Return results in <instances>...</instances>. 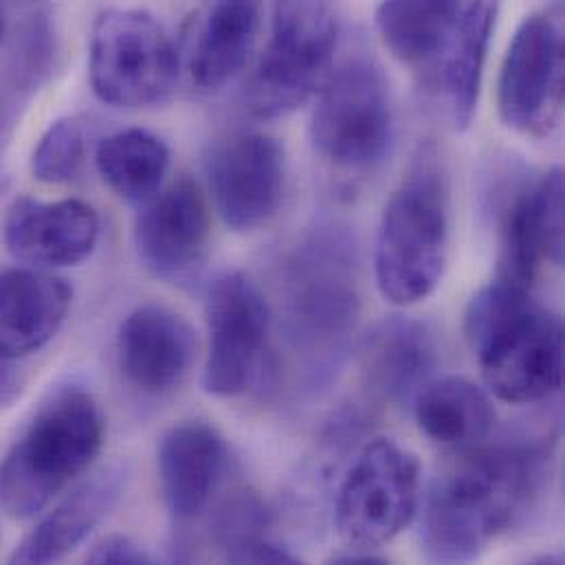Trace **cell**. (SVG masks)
I'll use <instances>...</instances> for the list:
<instances>
[{
	"label": "cell",
	"instance_id": "obj_7",
	"mask_svg": "<svg viewBox=\"0 0 565 565\" xmlns=\"http://www.w3.org/2000/svg\"><path fill=\"white\" fill-rule=\"evenodd\" d=\"M88 77L95 95L108 106L161 104L181 79L177 42L148 11L108 9L90 31Z\"/></svg>",
	"mask_w": 565,
	"mask_h": 565
},
{
	"label": "cell",
	"instance_id": "obj_16",
	"mask_svg": "<svg viewBox=\"0 0 565 565\" xmlns=\"http://www.w3.org/2000/svg\"><path fill=\"white\" fill-rule=\"evenodd\" d=\"M546 265H564V172L553 168L507 210L498 278L533 288Z\"/></svg>",
	"mask_w": 565,
	"mask_h": 565
},
{
	"label": "cell",
	"instance_id": "obj_11",
	"mask_svg": "<svg viewBox=\"0 0 565 565\" xmlns=\"http://www.w3.org/2000/svg\"><path fill=\"white\" fill-rule=\"evenodd\" d=\"M210 350L203 385L212 396H243L260 376L269 352L274 312L258 284L241 271L218 276L207 288Z\"/></svg>",
	"mask_w": 565,
	"mask_h": 565
},
{
	"label": "cell",
	"instance_id": "obj_2",
	"mask_svg": "<svg viewBox=\"0 0 565 565\" xmlns=\"http://www.w3.org/2000/svg\"><path fill=\"white\" fill-rule=\"evenodd\" d=\"M465 337L493 396L511 405L548 401L564 385V321L533 288L495 278L465 312Z\"/></svg>",
	"mask_w": 565,
	"mask_h": 565
},
{
	"label": "cell",
	"instance_id": "obj_27",
	"mask_svg": "<svg viewBox=\"0 0 565 565\" xmlns=\"http://www.w3.org/2000/svg\"><path fill=\"white\" fill-rule=\"evenodd\" d=\"M271 513L254 491L232 495L214 518V542L223 548L225 559H236L254 544L269 540Z\"/></svg>",
	"mask_w": 565,
	"mask_h": 565
},
{
	"label": "cell",
	"instance_id": "obj_19",
	"mask_svg": "<svg viewBox=\"0 0 565 565\" xmlns=\"http://www.w3.org/2000/svg\"><path fill=\"white\" fill-rule=\"evenodd\" d=\"M225 438L207 423L188 420L172 427L159 445V480L168 511L190 522L216 493L227 469Z\"/></svg>",
	"mask_w": 565,
	"mask_h": 565
},
{
	"label": "cell",
	"instance_id": "obj_23",
	"mask_svg": "<svg viewBox=\"0 0 565 565\" xmlns=\"http://www.w3.org/2000/svg\"><path fill=\"white\" fill-rule=\"evenodd\" d=\"M414 418L431 443L465 449L482 443L495 420L489 394L465 376L429 381L414 396Z\"/></svg>",
	"mask_w": 565,
	"mask_h": 565
},
{
	"label": "cell",
	"instance_id": "obj_10",
	"mask_svg": "<svg viewBox=\"0 0 565 565\" xmlns=\"http://www.w3.org/2000/svg\"><path fill=\"white\" fill-rule=\"evenodd\" d=\"M564 13L544 9L518 26L498 79L502 121L526 137H548L564 115Z\"/></svg>",
	"mask_w": 565,
	"mask_h": 565
},
{
	"label": "cell",
	"instance_id": "obj_12",
	"mask_svg": "<svg viewBox=\"0 0 565 565\" xmlns=\"http://www.w3.org/2000/svg\"><path fill=\"white\" fill-rule=\"evenodd\" d=\"M286 188L284 146L271 135L232 137L210 159V190L223 223L254 232L280 210Z\"/></svg>",
	"mask_w": 565,
	"mask_h": 565
},
{
	"label": "cell",
	"instance_id": "obj_14",
	"mask_svg": "<svg viewBox=\"0 0 565 565\" xmlns=\"http://www.w3.org/2000/svg\"><path fill=\"white\" fill-rule=\"evenodd\" d=\"M263 22V0H203L185 20L177 42L181 75L212 93L247 64Z\"/></svg>",
	"mask_w": 565,
	"mask_h": 565
},
{
	"label": "cell",
	"instance_id": "obj_3",
	"mask_svg": "<svg viewBox=\"0 0 565 565\" xmlns=\"http://www.w3.org/2000/svg\"><path fill=\"white\" fill-rule=\"evenodd\" d=\"M361 295L354 247L334 227L310 234L282 274V332L290 354L312 381L343 361L356 330Z\"/></svg>",
	"mask_w": 565,
	"mask_h": 565
},
{
	"label": "cell",
	"instance_id": "obj_28",
	"mask_svg": "<svg viewBox=\"0 0 565 565\" xmlns=\"http://www.w3.org/2000/svg\"><path fill=\"white\" fill-rule=\"evenodd\" d=\"M88 562L97 565H148L150 553L128 535L104 537L88 555Z\"/></svg>",
	"mask_w": 565,
	"mask_h": 565
},
{
	"label": "cell",
	"instance_id": "obj_22",
	"mask_svg": "<svg viewBox=\"0 0 565 565\" xmlns=\"http://www.w3.org/2000/svg\"><path fill=\"white\" fill-rule=\"evenodd\" d=\"M124 484L126 476L117 467H108L82 482L42 518V522L20 542L9 562L53 564L68 557L108 518L124 493Z\"/></svg>",
	"mask_w": 565,
	"mask_h": 565
},
{
	"label": "cell",
	"instance_id": "obj_4",
	"mask_svg": "<svg viewBox=\"0 0 565 565\" xmlns=\"http://www.w3.org/2000/svg\"><path fill=\"white\" fill-rule=\"evenodd\" d=\"M449 179L434 143L414 154L385 203L374 247L381 295L396 306L427 299L445 276L451 234Z\"/></svg>",
	"mask_w": 565,
	"mask_h": 565
},
{
	"label": "cell",
	"instance_id": "obj_20",
	"mask_svg": "<svg viewBox=\"0 0 565 565\" xmlns=\"http://www.w3.org/2000/svg\"><path fill=\"white\" fill-rule=\"evenodd\" d=\"M73 288L35 267L0 271V354L24 359L42 350L64 326Z\"/></svg>",
	"mask_w": 565,
	"mask_h": 565
},
{
	"label": "cell",
	"instance_id": "obj_8",
	"mask_svg": "<svg viewBox=\"0 0 565 565\" xmlns=\"http://www.w3.org/2000/svg\"><path fill=\"white\" fill-rule=\"evenodd\" d=\"M392 128L390 88L374 62L352 57L326 75L310 115L319 159L339 172H372L387 154Z\"/></svg>",
	"mask_w": 565,
	"mask_h": 565
},
{
	"label": "cell",
	"instance_id": "obj_31",
	"mask_svg": "<svg viewBox=\"0 0 565 565\" xmlns=\"http://www.w3.org/2000/svg\"><path fill=\"white\" fill-rule=\"evenodd\" d=\"M2 33H4V18H2V11H0V40H2Z\"/></svg>",
	"mask_w": 565,
	"mask_h": 565
},
{
	"label": "cell",
	"instance_id": "obj_21",
	"mask_svg": "<svg viewBox=\"0 0 565 565\" xmlns=\"http://www.w3.org/2000/svg\"><path fill=\"white\" fill-rule=\"evenodd\" d=\"M436 343L418 319L394 315L379 321L363 341L361 374L365 387L385 403L414 398L436 367Z\"/></svg>",
	"mask_w": 565,
	"mask_h": 565
},
{
	"label": "cell",
	"instance_id": "obj_5",
	"mask_svg": "<svg viewBox=\"0 0 565 565\" xmlns=\"http://www.w3.org/2000/svg\"><path fill=\"white\" fill-rule=\"evenodd\" d=\"M106 418L79 385L49 394L0 460V507L15 520L42 513L99 456Z\"/></svg>",
	"mask_w": 565,
	"mask_h": 565
},
{
	"label": "cell",
	"instance_id": "obj_30",
	"mask_svg": "<svg viewBox=\"0 0 565 565\" xmlns=\"http://www.w3.org/2000/svg\"><path fill=\"white\" fill-rule=\"evenodd\" d=\"M332 564L337 565H381L387 564L385 557L367 551V548H345L343 553L334 555L330 559Z\"/></svg>",
	"mask_w": 565,
	"mask_h": 565
},
{
	"label": "cell",
	"instance_id": "obj_1",
	"mask_svg": "<svg viewBox=\"0 0 565 565\" xmlns=\"http://www.w3.org/2000/svg\"><path fill=\"white\" fill-rule=\"evenodd\" d=\"M551 449L515 438L456 449L420 498L418 542L434 564H469L535 507Z\"/></svg>",
	"mask_w": 565,
	"mask_h": 565
},
{
	"label": "cell",
	"instance_id": "obj_29",
	"mask_svg": "<svg viewBox=\"0 0 565 565\" xmlns=\"http://www.w3.org/2000/svg\"><path fill=\"white\" fill-rule=\"evenodd\" d=\"M24 392V376L13 359L0 354V409L11 407Z\"/></svg>",
	"mask_w": 565,
	"mask_h": 565
},
{
	"label": "cell",
	"instance_id": "obj_9",
	"mask_svg": "<svg viewBox=\"0 0 565 565\" xmlns=\"http://www.w3.org/2000/svg\"><path fill=\"white\" fill-rule=\"evenodd\" d=\"M420 465L390 438L354 456L334 500V529L348 548L374 551L396 540L418 515Z\"/></svg>",
	"mask_w": 565,
	"mask_h": 565
},
{
	"label": "cell",
	"instance_id": "obj_17",
	"mask_svg": "<svg viewBox=\"0 0 565 565\" xmlns=\"http://www.w3.org/2000/svg\"><path fill=\"white\" fill-rule=\"evenodd\" d=\"M196 332L179 312L143 303L119 326L117 354L126 381L143 394L179 387L196 359Z\"/></svg>",
	"mask_w": 565,
	"mask_h": 565
},
{
	"label": "cell",
	"instance_id": "obj_6",
	"mask_svg": "<svg viewBox=\"0 0 565 565\" xmlns=\"http://www.w3.org/2000/svg\"><path fill=\"white\" fill-rule=\"evenodd\" d=\"M339 40L332 0H276L271 33L245 90L258 119H280L303 106L330 73Z\"/></svg>",
	"mask_w": 565,
	"mask_h": 565
},
{
	"label": "cell",
	"instance_id": "obj_26",
	"mask_svg": "<svg viewBox=\"0 0 565 565\" xmlns=\"http://www.w3.org/2000/svg\"><path fill=\"white\" fill-rule=\"evenodd\" d=\"M88 157V126L84 119L64 117L46 128L40 137L33 157L31 172L40 183L62 185L75 181Z\"/></svg>",
	"mask_w": 565,
	"mask_h": 565
},
{
	"label": "cell",
	"instance_id": "obj_13",
	"mask_svg": "<svg viewBox=\"0 0 565 565\" xmlns=\"http://www.w3.org/2000/svg\"><path fill=\"white\" fill-rule=\"evenodd\" d=\"M210 234L207 199L194 179L181 177L143 203L135 223V247L152 276L179 280L201 265Z\"/></svg>",
	"mask_w": 565,
	"mask_h": 565
},
{
	"label": "cell",
	"instance_id": "obj_25",
	"mask_svg": "<svg viewBox=\"0 0 565 565\" xmlns=\"http://www.w3.org/2000/svg\"><path fill=\"white\" fill-rule=\"evenodd\" d=\"M95 166L117 196L146 203L163 188L170 170V148L150 130L128 128L97 143Z\"/></svg>",
	"mask_w": 565,
	"mask_h": 565
},
{
	"label": "cell",
	"instance_id": "obj_24",
	"mask_svg": "<svg viewBox=\"0 0 565 565\" xmlns=\"http://www.w3.org/2000/svg\"><path fill=\"white\" fill-rule=\"evenodd\" d=\"M465 0H381L376 29L387 51L420 79L447 44Z\"/></svg>",
	"mask_w": 565,
	"mask_h": 565
},
{
	"label": "cell",
	"instance_id": "obj_15",
	"mask_svg": "<svg viewBox=\"0 0 565 565\" xmlns=\"http://www.w3.org/2000/svg\"><path fill=\"white\" fill-rule=\"evenodd\" d=\"M99 218L77 199L13 201L4 218V245L9 254L35 269L77 267L95 252Z\"/></svg>",
	"mask_w": 565,
	"mask_h": 565
},
{
	"label": "cell",
	"instance_id": "obj_18",
	"mask_svg": "<svg viewBox=\"0 0 565 565\" xmlns=\"http://www.w3.org/2000/svg\"><path fill=\"white\" fill-rule=\"evenodd\" d=\"M500 4L502 0H465L447 44L423 77L454 130L473 124Z\"/></svg>",
	"mask_w": 565,
	"mask_h": 565
}]
</instances>
